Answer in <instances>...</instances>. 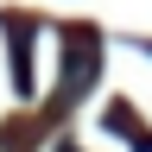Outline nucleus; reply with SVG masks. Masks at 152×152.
<instances>
[{"instance_id":"f257e3e1","label":"nucleus","mask_w":152,"mask_h":152,"mask_svg":"<svg viewBox=\"0 0 152 152\" xmlns=\"http://www.w3.org/2000/svg\"><path fill=\"white\" fill-rule=\"evenodd\" d=\"M95 76H102V38H95L89 26L70 32V51H64V76H57V108H76V95H83Z\"/></svg>"}]
</instances>
